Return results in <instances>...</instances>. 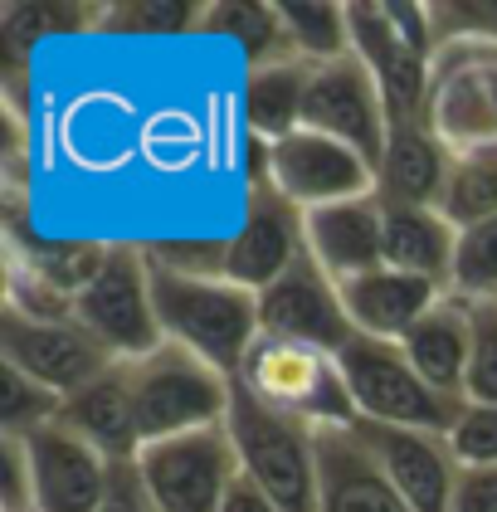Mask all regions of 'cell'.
I'll list each match as a JSON object with an SVG mask.
<instances>
[{
    "instance_id": "cell-11",
    "label": "cell",
    "mask_w": 497,
    "mask_h": 512,
    "mask_svg": "<svg viewBox=\"0 0 497 512\" xmlns=\"http://www.w3.org/2000/svg\"><path fill=\"white\" fill-rule=\"evenodd\" d=\"M303 127L332 137V142H346L351 152H361L371 166L381 161L385 142H390V113H385V98L376 88V79H371V69L356 54L312 64Z\"/></svg>"
},
{
    "instance_id": "cell-21",
    "label": "cell",
    "mask_w": 497,
    "mask_h": 512,
    "mask_svg": "<svg viewBox=\"0 0 497 512\" xmlns=\"http://www.w3.org/2000/svg\"><path fill=\"white\" fill-rule=\"evenodd\" d=\"M454 152L439 142L429 122H400L390 127L381 161H376V196L385 205H434L444 210Z\"/></svg>"
},
{
    "instance_id": "cell-31",
    "label": "cell",
    "mask_w": 497,
    "mask_h": 512,
    "mask_svg": "<svg viewBox=\"0 0 497 512\" xmlns=\"http://www.w3.org/2000/svg\"><path fill=\"white\" fill-rule=\"evenodd\" d=\"M463 400L497 405V303H473V356H468Z\"/></svg>"
},
{
    "instance_id": "cell-34",
    "label": "cell",
    "mask_w": 497,
    "mask_h": 512,
    "mask_svg": "<svg viewBox=\"0 0 497 512\" xmlns=\"http://www.w3.org/2000/svg\"><path fill=\"white\" fill-rule=\"evenodd\" d=\"M98 512H156L152 493L142 488L137 459H127V464H113V483H108V493H103Z\"/></svg>"
},
{
    "instance_id": "cell-23",
    "label": "cell",
    "mask_w": 497,
    "mask_h": 512,
    "mask_svg": "<svg viewBox=\"0 0 497 512\" xmlns=\"http://www.w3.org/2000/svg\"><path fill=\"white\" fill-rule=\"evenodd\" d=\"M385 205V200H381ZM459 225L434 205H385V264L449 288Z\"/></svg>"
},
{
    "instance_id": "cell-33",
    "label": "cell",
    "mask_w": 497,
    "mask_h": 512,
    "mask_svg": "<svg viewBox=\"0 0 497 512\" xmlns=\"http://www.w3.org/2000/svg\"><path fill=\"white\" fill-rule=\"evenodd\" d=\"M0 512H39L35 469L20 434H0Z\"/></svg>"
},
{
    "instance_id": "cell-8",
    "label": "cell",
    "mask_w": 497,
    "mask_h": 512,
    "mask_svg": "<svg viewBox=\"0 0 497 512\" xmlns=\"http://www.w3.org/2000/svg\"><path fill=\"white\" fill-rule=\"evenodd\" d=\"M429 127L449 152L497 142V44L449 40L429 64Z\"/></svg>"
},
{
    "instance_id": "cell-18",
    "label": "cell",
    "mask_w": 497,
    "mask_h": 512,
    "mask_svg": "<svg viewBox=\"0 0 497 512\" xmlns=\"http://www.w3.org/2000/svg\"><path fill=\"white\" fill-rule=\"evenodd\" d=\"M303 239L307 254L327 269V274L346 283V278L381 269L385 264V205L381 196H356L342 205H322L303 215Z\"/></svg>"
},
{
    "instance_id": "cell-35",
    "label": "cell",
    "mask_w": 497,
    "mask_h": 512,
    "mask_svg": "<svg viewBox=\"0 0 497 512\" xmlns=\"http://www.w3.org/2000/svg\"><path fill=\"white\" fill-rule=\"evenodd\" d=\"M449 512H497V464H473L459 473Z\"/></svg>"
},
{
    "instance_id": "cell-22",
    "label": "cell",
    "mask_w": 497,
    "mask_h": 512,
    "mask_svg": "<svg viewBox=\"0 0 497 512\" xmlns=\"http://www.w3.org/2000/svg\"><path fill=\"white\" fill-rule=\"evenodd\" d=\"M400 347L410 356V366L420 371L434 391L463 400L468 381V356H473V303H463L454 293H444L429 313L400 337Z\"/></svg>"
},
{
    "instance_id": "cell-6",
    "label": "cell",
    "mask_w": 497,
    "mask_h": 512,
    "mask_svg": "<svg viewBox=\"0 0 497 512\" xmlns=\"http://www.w3.org/2000/svg\"><path fill=\"white\" fill-rule=\"evenodd\" d=\"M74 317L117 361H137V356L156 352L166 337H161L156 303H152V259H147V244L113 239L98 278L74 298Z\"/></svg>"
},
{
    "instance_id": "cell-10",
    "label": "cell",
    "mask_w": 497,
    "mask_h": 512,
    "mask_svg": "<svg viewBox=\"0 0 497 512\" xmlns=\"http://www.w3.org/2000/svg\"><path fill=\"white\" fill-rule=\"evenodd\" d=\"M0 361L64 400L83 391L88 381H98L108 366H117V356L78 317L74 322H35L10 308L0 313Z\"/></svg>"
},
{
    "instance_id": "cell-4",
    "label": "cell",
    "mask_w": 497,
    "mask_h": 512,
    "mask_svg": "<svg viewBox=\"0 0 497 512\" xmlns=\"http://www.w3.org/2000/svg\"><path fill=\"white\" fill-rule=\"evenodd\" d=\"M225 430L234 439L244 478H254L283 512H317V430L259 405L239 381Z\"/></svg>"
},
{
    "instance_id": "cell-14",
    "label": "cell",
    "mask_w": 497,
    "mask_h": 512,
    "mask_svg": "<svg viewBox=\"0 0 497 512\" xmlns=\"http://www.w3.org/2000/svg\"><path fill=\"white\" fill-rule=\"evenodd\" d=\"M303 249V210H293L273 186H249L244 225L225 239V278L249 293H264L298 264Z\"/></svg>"
},
{
    "instance_id": "cell-29",
    "label": "cell",
    "mask_w": 497,
    "mask_h": 512,
    "mask_svg": "<svg viewBox=\"0 0 497 512\" xmlns=\"http://www.w3.org/2000/svg\"><path fill=\"white\" fill-rule=\"evenodd\" d=\"M205 25V5L195 0H117L98 10V30L122 35H181Z\"/></svg>"
},
{
    "instance_id": "cell-26",
    "label": "cell",
    "mask_w": 497,
    "mask_h": 512,
    "mask_svg": "<svg viewBox=\"0 0 497 512\" xmlns=\"http://www.w3.org/2000/svg\"><path fill=\"white\" fill-rule=\"evenodd\" d=\"M278 20L288 30L293 54L307 64H327L351 54V25H346V5L337 0H273Z\"/></svg>"
},
{
    "instance_id": "cell-15",
    "label": "cell",
    "mask_w": 497,
    "mask_h": 512,
    "mask_svg": "<svg viewBox=\"0 0 497 512\" xmlns=\"http://www.w3.org/2000/svg\"><path fill=\"white\" fill-rule=\"evenodd\" d=\"M356 430L366 439V449L381 459L390 483L405 493V503L415 512H449L454 508V488H459V454L449 444V434L434 430H400V425H371L356 420Z\"/></svg>"
},
{
    "instance_id": "cell-28",
    "label": "cell",
    "mask_w": 497,
    "mask_h": 512,
    "mask_svg": "<svg viewBox=\"0 0 497 512\" xmlns=\"http://www.w3.org/2000/svg\"><path fill=\"white\" fill-rule=\"evenodd\" d=\"M449 293L463 303H497V215L459 230Z\"/></svg>"
},
{
    "instance_id": "cell-12",
    "label": "cell",
    "mask_w": 497,
    "mask_h": 512,
    "mask_svg": "<svg viewBox=\"0 0 497 512\" xmlns=\"http://www.w3.org/2000/svg\"><path fill=\"white\" fill-rule=\"evenodd\" d=\"M259 327L268 337L307 342V347H322V352H342L346 342L356 337L342 303V283L327 274L307 249L298 254V264L288 274L259 293Z\"/></svg>"
},
{
    "instance_id": "cell-16",
    "label": "cell",
    "mask_w": 497,
    "mask_h": 512,
    "mask_svg": "<svg viewBox=\"0 0 497 512\" xmlns=\"http://www.w3.org/2000/svg\"><path fill=\"white\" fill-rule=\"evenodd\" d=\"M20 439L30 449L39 512H98L108 483H113V459H103L64 420H49V425H39L35 434H20Z\"/></svg>"
},
{
    "instance_id": "cell-2",
    "label": "cell",
    "mask_w": 497,
    "mask_h": 512,
    "mask_svg": "<svg viewBox=\"0 0 497 512\" xmlns=\"http://www.w3.org/2000/svg\"><path fill=\"white\" fill-rule=\"evenodd\" d=\"M234 381L259 405L298 420L307 430H346V425L361 420L356 400L346 391L337 352H322V347H307V342L259 332V342L249 347Z\"/></svg>"
},
{
    "instance_id": "cell-32",
    "label": "cell",
    "mask_w": 497,
    "mask_h": 512,
    "mask_svg": "<svg viewBox=\"0 0 497 512\" xmlns=\"http://www.w3.org/2000/svg\"><path fill=\"white\" fill-rule=\"evenodd\" d=\"M449 444H454V454H459L463 469H473V464H497V405H473V400H463L459 420H454V430H449Z\"/></svg>"
},
{
    "instance_id": "cell-19",
    "label": "cell",
    "mask_w": 497,
    "mask_h": 512,
    "mask_svg": "<svg viewBox=\"0 0 497 512\" xmlns=\"http://www.w3.org/2000/svg\"><path fill=\"white\" fill-rule=\"evenodd\" d=\"M59 420L74 434H83L103 459L127 464L142 454V420H137V395H132V366L117 361L98 381H88L83 391L64 400Z\"/></svg>"
},
{
    "instance_id": "cell-7",
    "label": "cell",
    "mask_w": 497,
    "mask_h": 512,
    "mask_svg": "<svg viewBox=\"0 0 497 512\" xmlns=\"http://www.w3.org/2000/svg\"><path fill=\"white\" fill-rule=\"evenodd\" d=\"M137 473H142V488L152 493L156 512H220L244 469H239L230 430L210 425V430L142 444Z\"/></svg>"
},
{
    "instance_id": "cell-3",
    "label": "cell",
    "mask_w": 497,
    "mask_h": 512,
    "mask_svg": "<svg viewBox=\"0 0 497 512\" xmlns=\"http://www.w3.org/2000/svg\"><path fill=\"white\" fill-rule=\"evenodd\" d=\"M127 366H132V395H137L142 444L225 425L234 376L215 371L210 361H200L195 352L176 347V342H161L156 352L137 356Z\"/></svg>"
},
{
    "instance_id": "cell-9",
    "label": "cell",
    "mask_w": 497,
    "mask_h": 512,
    "mask_svg": "<svg viewBox=\"0 0 497 512\" xmlns=\"http://www.w3.org/2000/svg\"><path fill=\"white\" fill-rule=\"evenodd\" d=\"M268 186L293 210H322L342 200L376 191V166L351 152L346 142H332L322 132H288L283 142H268Z\"/></svg>"
},
{
    "instance_id": "cell-5",
    "label": "cell",
    "mask_w": 497,
    "mask_h": 512,
    "mask_svg": "<svg viewBox=\"0 0 497 512\" xmlns=\"http://www.w3.org/2000/svg\"><path fill=\"white\" fill-rule=\"evenodd\" d=\"M346 391L356 400V415L371 425H400V430H434L449 434L459 420L463 400L434 391L420 371L410 366V356L400 342L381 337H351L342 352Z\"/></svg>"
},
{
    "instance_id": "cell-20",
    "label": "cell",
    "mask_w": 497,
    "mask_h": 512,
    "mask_svg": "<svg viewBox=\"0 0 497 512\" xmlns=\"http://www.w3.org/2000/svg\"><path fill=\"white\" fill-rule=\"evenodd\" d=\"M449 288L429 283V278L400 274V269H366V274L346 278L342 283V303L346 317L356 327V337H381V342H400L415 322H420Z\"/></svg>"
},
{
    "instance_id": "cell-25",
    "label": "cell",
    "mask_w": 497,
    "mask_h": 512,
    "mask_svg": "<svg viewBox=\"0 0 497 512\" xmlns=\"http://www.w3.org/2000/svg\"><path fill=\"white\" fill-rule=\"evenodd\" d=\"M210 35H225L239 44L244 54V69H259V64H278V59H298L288 30L278 20V5H259V0H215L205 5V25Z\"/></svg>"
},
{
    "instance_id": "cell-17",
    "label": "cell",
    "mask_w": 497,
    "mask_h": 512,
    "mask_svg": "<svg viewBox=\"0 0 497 512\" xmlns=\"http://www.w3.org/2000/svg\"><path fill=\"white\" fill-rule=\"evenodd\" d=\"M317 512H415L356 425L317 430Z\"/></svg>"
},
{
    "instance_id": "cell-24",
    "label": "cell",
    "mask_w": 497,
    "mask_h": 512,
    "mask_svg": "<svg viewBox=\"0 0 497 512\" xmlns=\"http://www.w3.org/2000/svg\"><path fill=\"white\" fill-rule=\"evenodd\" d=\"M307 79H312L307 59H278V64L244 69V132L254 142H283L288 132H298Z\"/></svg>"
},
{
    "instance_id": "cell-1",
    "label": "cell",
    "mask_w": 497,
    "mask_h": 512,
    "mask_svg": "<svg viewBox=\"0 0 497 512\" xmlns=\"http://www.w3.org/2000/svg\"><path fill=\"white\" fill-rule=\"evenodd\" d=\"M152 303L161 337L210 361L225 376H239L249 347L264 332L259 293L230 283L225 274H186V269H166L152 259Z\"/></svg>"
},
{
    "instance_id": "cell-36",
    "label": "cell",
    "mask_w": 497,
    "mask_h": 512,
    "mask_svg": "<svg viewBox=\"0 0 497 512\" xmlns=\"http://www.w3.org/2000/svg\"><path fill=\"white\" fill-rule=\"evenodd\" d=\"M220 512H283V508L268 498L254 478H244V473H239V483L230 488V498H225V508Z\"/></svg>"
},
{
    "instance_id": "cell-30",
    "label": "cell",
    "mask_w": 497,
    "mask_h": 512,
    "mask_svg": "<svg viewBox=\"0 0 497 512\" xmlns=\"http://www.w3.org/2000/svg\"><path fill=\"white\" fill-rule=\"evenodd\" d=\"M59 410H64V395H54L49 386L0 361V434H35L39 425L59 420Z\"/></svg>"
},
{
    "instance_id": "cell-13",
    "label": "cell",
    "mask_w": 497,
    "mask_h": 512,
    "mask_svg": "<svg viewBox=\"0 0 497 512\" xmlns=\"http://www.w3.org/2000/svg\"><path fill=\"white\" fill-rule=\"evenodd\" d=\"M346 25H351V54L371 69L381 88L390 127L400 122H429V64L415 44L400 40L381 0H346Z\"/></svg>"
},
{
    "instance_id": "cell-27",
    "label": "cell",
    "mask_w": 497,
    "mask_h": 512,
    "mask_svg": "<svg viewBox=\"0 0 497 512\" xmlns=\"http://www.w3.org/2000/svg\"><path fill=\"white\" fill-rule=\"evenodd\" d=\"M444 215H449L459 230L497 215V142L454 152L449 191H444Z\"/></svg>"
}]
</instances>
